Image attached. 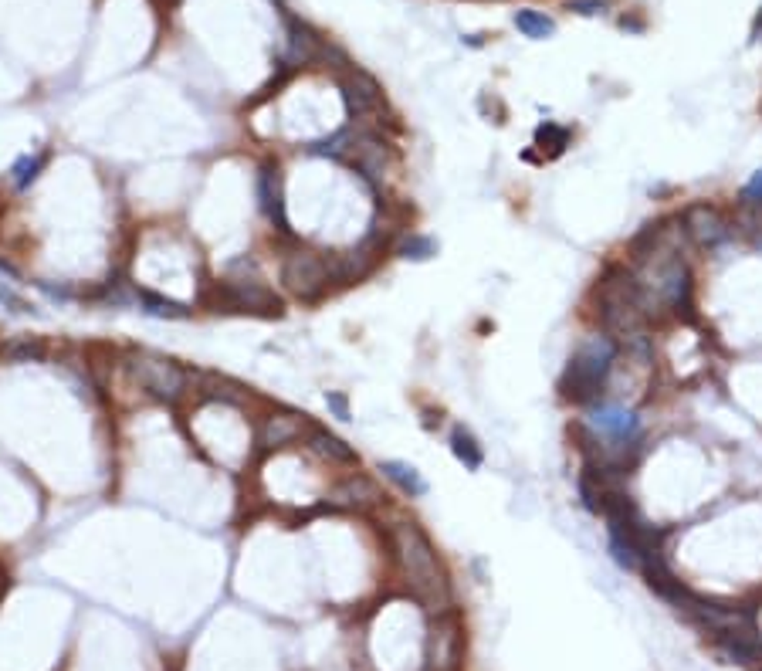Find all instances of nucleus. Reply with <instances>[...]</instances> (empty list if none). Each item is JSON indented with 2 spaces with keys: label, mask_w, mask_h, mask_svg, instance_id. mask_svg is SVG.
<instances>
[{
  "label": "nucleus",
  "mask_w": 762,
  "mask_h": 671,
  "mask_svg": "<svg viewBox=\"0 0 762 671\" xmlns=\"http://www.w3.org/2000/svg\"><path fill=\"white\" fill-rule=\"evenodd\" d=\"M390 539H394L396 563L404 570L406 584L414 586V594L424 604L444 610V604H447V576H444L441 559L434 553L431 539L424 536V529L414 526V522H396Z\"/></svg>",
  "instance_id": "f257e3e1"
},
{
  "label": "nucleus",
  "mask_w": 762,
  "mask_h": 671,
  "mask_svg": "<svg viewBox=\"0 0 762 671\" xmlns=\"http://www.w3.org/2000/svg\"><path fill=\"white\" fill-rule=\"evenodd\" d=\"M617 360V343L610 336H587L583 346L569 356L563 376H559V390H563L566 400H577V404H587L600 394L603 380Z\"/></svg>",
  "instance_id": "f03ea898"
},
{
  "label": "nucleus",
  "mask_w": 762,
  "mask_h": 671,
  "mask_svg": "<svg viewBox=\"0 0 762 671\" xmlns=\"http://www.w3.org/2000/svg\"><path fill=\"white\" fill-rule=\"evenodd\" d=\"M129 373H133L135 384L146 386L153 397L166 400V404L180 400L186 394V386H190L184 366L166 360V356H156V353H133L129 356Z\"/></svg>",
  "instance_id": "7ed1b4c3"
},
{
  "label": "nucleus",
  "mask_w": 762,
  "mask_h": 671,
  "mask_svg": "<svg viewBox=\"0 0 762 671\" xmlns=\"http://www.w3.org/2000/svg\"><path fill=\"white\" fill-rule=\"evenodd\" d=\"M332 282L329 258H322L319 251H292L282 261V285L302 302H316L326 295Z\"/></svg>",
  "instance_id": "20e7f679"
},
{
  "label": "nucleus",
  "mask_w": 762,
  "mask_h": 671,
  "mask_svg": "<svg viewBox=\"0 0 762 671\" xmlns=\"http://www.w3.org/2000/svg\"><path fill=\"white\" fill-rule=\"evenodd\" d=\"M224 295L231 302L234 309H245V312H282V302L278 295L265 285V278L258 272L251 275H231L224 282Z\"/></svg>",
  "instance_id": "39448f33"
},
{
  "label": "nucleus",
  "mask_w": 762,
  "mask_h": 671,
  "mask_svg": "<svg viewBox=\"0 0 762 671\" xmlns=\"http://www.w3.org/2000/svg\"><path fill=\"white\" fill-rule=\"evenodd\" d=\"M339 92H343L346 112H349L353 123L383 109V92H380V85H376V78L366 72H359V68L356 72H349L343 82H339Z\"/></svg>",
  "instance_id": "423d86ee"
},
{
  "label": "nucleus",
  "mask_w": 762,
  "mask_h": 671,
  "mask_svg": "<svg viewBox=\"0 0 762 671\" xmlns=\"http://www.w3.org/2000/svg\"><path fill=\"white\" fill-rule=\"evenodd\" d=\"M255 194H258V207L278 231L288 235V214H285V186L282 174L275 163H261L258 176H255Z\"/></svg>",
  "instance_id": "0eeeda50"
},
{
  "label": "nucleus",
  "mask_w": 762,
  "mask_h": 671,
  "mask_svg": "<svg viewBox=\"0 0 762 671\" xmlns=\"http://www.w3.org/2000/svg\"><path fill=\"white\" fill-rule=\"evenodd\" d=\"M349 160H353V166L366 176L369 184H383V176H386V160H390V149H386V143H383L376 133L359 129L356 139H353V153H349Z\"/></svg>",
  "instance_id": "6e6552de"
},
{
  "label": "nucleus",
  "mask_w": 762,
  "mask_h": 671,
  "mask_svg": "<svg viewBox=\"0 0 762 671\" xmlns=\"http://www.w3.org/2000/svg\"><path fill=\"white\" fill-rule=\"evenodd\" d=\"M685 231H688L701 248H715L728 237V221L712 204H691L685 211Z\"/></svg>",
  "instance_id": "1a4fd4ad"
},
{
  "label": "nucleus",
  "mask_w": 762,
  "mask_h": 671,
  "mask_svg": "<svg viewBox=\"0 0 762 671\" xmlns=\"http://www.w3.org/2000/svg\"><path fill=\"white\" fill-rule=\"evenodd\" d=\"M332 506H339V509H353V512H363V509H373V506H380L383 492L380 485L373 482L369 475H349V478H343V482L336 485L329 492Z\"/></svg>",
  "instance_id": "9d476101"
},
{
  "label": "nucleus",
  "mask_w": 762,
  "mask_h": 671,
  "mask_svg": "<svg viewBox=\"0 0 762 671\" xmlns=\"http://www.w3.org/2000/svg\"><path fill=\"white\" fill-rule=\"evenodd\" d=\"M302 435H306V417H298V414H271L258 427V447L261 451H282V447L296 445Z\"/></svg>",
  "instance_id": "9b49d317"
},
{
  "label": "nucleus",
  "mask_w": 762,
  "mask_h": 671,
  "mask_svg": "<svg viewBox=\"0 0 762 671\" xmlns=\"http://www.w3.org/2000/svg\"><path fill=\"white\" fill-rule=\"evenodd\" d=\"M590 427L600 437H610V441L627 445L630 437L637 435V417H634L630 410L617 407V404H600V407L590 410Z\"/></svg>",
  "instance_id": "f8f14e48"
},
{
  "label": "nucleus",
  "mask_w": 762,
  "mask_h": 671,
  "mask_svg": "<svg viewBox=\"0 0 762 671\" xmlns=\"http://www.w3.org/2000/svg\"><path fill=\"white\" fill-rule=\"evenodd\" d=\"M322 51H326L322 37L308 25H302L296 17H288V62L292 65L322 62Z\"/></svg>",
  "instance_id": "ddd939ff"
},
{
  "label": "nucleus",
  "mask_w": 762,
  "mask_h": 671,
  "mask_svg": "<svg viewBox=\"0 0 762 671\" xmlns=\"http://www.w3.org/2000/svg\"><path fill=\"white\" fill-rule=\"evenodd\" d=\"M329 272H332V282H343V285L359 282V278H366L373 272V255L366 248L336 251L329 258Z\"/></svg>",
  "instance_id": "4468645a"
},
{
  "label": "nucleus",
  "mask_w": 762,
  "mask_h": 671,
  "mask_svg": "<svg viewBox=\"0 0 762 671\" xmlns=\"http://www.w3.org/2000/svg\"><path fill=\"white\" fill-rule=\"evenodd\" d=\"M718 655L736 665H752V668H762V641L756 637V631L746 634H722L718 637Z\"/></svg>",
  "instance_id": "2eb2a0df"
},
{
  "label": "nucleus",
  "mask_w": 762,
  "mask_h": 671,
  "mask_svg": "<svg viewBox=\"0 0 762 671\" xmlns=\"http://www.w3.org/2000/svg\"><path fill=\"white\" fill-rule=\"evenodd\" d=\"M306 445H308V451H316L319 458L332 461V465H356L359 461L356 451L346 445L343 437H336L332 431H326V427H308Z\"/></svg>",
  "instance_id": "dca6fc26"
},
{
  "label": "nucleus",
  "mask_w": 762,
  "mask_h": 671,
  "mask_svg": "<svg viewBox=\"0 0 762 671\" xmlns=\"http://www.w3.org/2000/svg\"><path fill=\"white\" fill-rule=\"evenodd\" d=\"M380 472L390 478V482L404 492V496H410V498H420V496H427V482H424V475L414 468V465H406V461H380Z\"/></svg>",
  "instance_id": "f3484780"
},
{
  "label": "nucleus",
  "mask_w": 762,
  "mask_h": 671,
  "mask_svg": "<svg viewBox=\"0 0 762 671\" xmlns=\"http://www.w3.org/2000/svg\"><path fill=\"white\" fill-rule=\"evenodd\" d=\"M139 305H143V312L146 315H153V319H190L194 315V309H186L184 302H173V298H163L156 295V292H139Z\"/></svg>",
  "instance_id": "a211bd4d"
},
{
  "label": "nucleus",
  "mask_w": 762,
  "mask_h": 671,
  "mask_svg": "<svg viewBox=\"0 0 762 671\" xmlns=\"http://www.w3.org/2000/svg\"><path fill=\"white\" fill-rule=\"evenodd\" d=\"M451 451H455V458L465 465L467 472H478L481 461H485V451H481V445L475 441V435L467 427H455L451 431Z\"/></svg>",
  "instance_id": "6ab92c4d"
},
{
  "label": "nucleus",
  "mask_w": 762,
  "mask_h": 671,
  "mask_svg": "<svg viewBox=\"0 0 762 671\" xmlns=\"http://www.w3.org/2000/svg\"><path fill=\"white\" fill-rule=\"evenodd\" d=\"M353 139H356V129H339V133H332V136H326V139H316V143L308 146V153H312V156H329V160H349Z\"/></svg>",
  "instance_id": "aec40b11"
},
{
  "label": "nucleus",
  "mask_w": 762,
  "mask_h": 671,
  "mask_svg": "<svg viewBox=\"0 0 762 671\" xmlns=\"http://www.w3.org/2000/svg\"><path fill=\"white\" fill-rule=\"evenodd\" d=\"M516 27L526 37H532V41H546V37L556 35L553 17H546L542 11H518L516 14Z\"/></svg>",
  "instance_id": "412c9836"
},
{
  "label": "nucleus",
  "mask_w": 762,
  "mask_h": 671,
  "mask_svg": "<svg viewBox=\"0 0 762 671\" xmlns=\"http://www.w3.org/2000/svg\"><path fill=\"white\" fill-rule=\"evenodd\" d=\"M396 255L404 261H431L437 255V241L431 235H406L396 245Z\"/></svg>",
  "instance_id": "4be33fe9"
},
{
  "label": "nucleus",
  "mask_w": 762,
  "mask_h": 671,
  "mask_svg": "<svg viewBox=\"0 0 762 671\" xmlns=\"http://www.w3.org/2000/svg\"><path fill=\"white\" fill-rule=\"evenodd\" d=\"M41 170H45V156H41V153H37V156H21V160L11 166V184L17 186V190H25V186L35 184Z\"/></svg>",
  "instance_id": "5701e85b"
},
{
  "label": "nucleus",
  "mask_w": 762,
  "mask_h": 671,
  "mask_svg": "<svg viewBox=\"0 0 762 671\" xmlns=\"http://www.w3.org/2000/svg\"><path fill=\"white\" fill-rule=\"evenodd\" d=\"M4 356L11 363H31V360H41L45 356V343L37 339V336H25V339H14L11 346L4 349Z\"/></svg>",
  "instance_id": "b1692460"
},
{
  "label": "nucleus",
  "mask_w": 762,
  "mask_h": 671,
  "mask_svg": "<svg viewBox=\"0 0 762 671\" xmlns=\"http://www.w3.org/2000/svg\"><path fill=\"white\" fill-rule=\"evenodd\" d=\"M566 143H569V129H563V125L556 123H542L539 129H536V146H549V156H559L566 149Z\"/></svg>",
  "instance_id": "393cba45"
},
{
  "label": "nucleus",
  "mask_w": 762,
  "mask_h": 671,
  "mask_svg": "<svg viewBox=\"0 0 762 671\" xmlns=\"http://www.w3.org/2000/svg\"><path fill=\"white\" fill-rule=\"evenodd\" d=\"M326 407L332 410V417H339V421H353L349 397H346V394H339V390H329V394H326Z\"/></svg>",
  "instance_id": "a878e982"
},
{
  "label": "nucleus",
  "mask_w": 762,
  "mask_h": 671,
  "mask_svg": "<svg viewBox=\"0 0 762 671\" xmlns=\"http://www.w3.org/2000/svg\"><path fill=\"white\" fill-rule=\"evenodd\" d=\"M742 200L746 204H762V170L749 176V184L742 186Z\"/></svg>",
  "instance_id": "bb28decb"
},
{
  "label": "nucleus",
  "mask_w": 762,
  "mask_h": 671,
  "mask_svg": "<svg viewBox=\"0 0 762 671\" xmlns=\"http://www.w3.org/2000/svg\"><path fill=\"white\" fill-rule=\"evenodd\" d=\"M603 7H607V0H569V11L587 14V17H593V14H600Z\"/></svg>",
  "instance_id": "cd10ccee"
},
{
  "label": "nucleus",
  "mask_w": 762,
  "mask_h": 671,
  "mask_svg": "<svg viewBox=\"0 0 762 671\" xmlns=\"http://www.w3.org/2000/svg\"><path fill=\"white\" fill-rule=\"evenodd\" d=\"M37 288L45 292L48 298H55V302H72L75 298V292L72 288H65V285H51V282H37Z\"/></svg>",
  "instance_id": "c85d7f7f"
},
{
  "label": "nucleus",
  "mask_w": 762,
  "mask_h": 671,
  "mask_svg": "<svg viewBox=\"0 0 762 671\" xmlns=\"http://www.w3.org/2000/svg\"><path fill=\"white\" fill-rule=\"evenodd\" d=\"M0 302H7V305H14V312H31V309H27L25 298H17V295L11 292V288H0Z\"/></svg>",
  "instance_id": "c756f323"
},
{
  "label": "nucleus",
  "mask_w": 762,
  "mask_h": 671,
  "mask_svg": "<svg viewBox=\"0 0 762 671\" xmlns=\"http://www.w3.org/2000/svg\"><path fill=\"white\" fill-rule=\"evenodd\" d=\"M759 31H762V14L756 17V35H759Z\"/></svg>",
  "instance_id": "7c9ffc66"
}]
</instances>
